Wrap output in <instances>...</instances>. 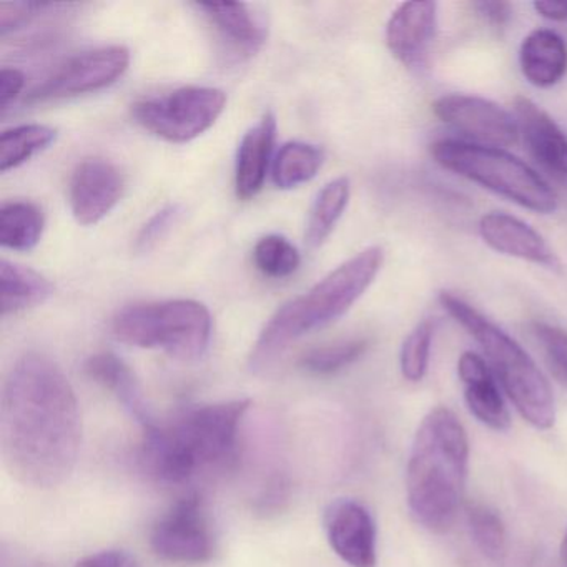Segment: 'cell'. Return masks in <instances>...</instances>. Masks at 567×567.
Masks as SVG:
<instances>
[{
	"label": "cell",
	"instance_id": "cell-1",
	"mask_svg": "<svg viewBox=\"0 0 567 567\" xmlns=\"http://www.w3.org/2000/svg\"><path fill=\"white\" fill-rule=\"evenodd\" d=\"M82 443V421L71 381L55 361L28 353L6 378L0 403V447L16 481L35 489L64 483Z\"/></svg>",
	"mask_w": 567,
	"mask_h": 567
},
{
	"label": "cell",
	"instance_id": "cell-2",
	"mask_svg": "<svg viewBox=\"0 0 567 567\" xmlns=\"http://www.w3.org/2000/svg\"><path fill=\"white\" fill-rule=\"evenodd\" d=\"M250 400L188 408L171 423L145 427L141 460L164 484H184L202 471L230 466L238 454L241 421Z\"/></svg>",
	"mask_w": 567,
	"mask_h": 567
},
{
	"label": "cell",
	"instance_id": "cell-3",
	"mask_svg": "<svg viewBox=\"0 0 567 567\" xmlns=\"http://www.w3.org/2000/svg\"><path fill=\"white\" fill-rule=\"evenodd\" d=\"M470 441L460 417L434 408L421 421L406 470L408 506L431 533H446L463 506Z\"/></svg>",
	"mask_w": 567,
	"mask_h": 567
},
{
	"label": "cell",
	"instance_id": "cell-4",
	"mask_svg": "<svg viewBox=\"0 0 567 567\" xmlns=\"http://www.w3.org/2000/svg\"><path fill=\"white\" fill-rule=\"evenodd\" d=\"M383 264V247L371 245L330 271L307 293L278 308L251 350L250 370H268L291 343L340 320L374 284Z\"/></svg>",
	"mask_w": 567,
	"mask_h": 567
},
{
	"label": "cell",
	"instance_id": "cell-5",
	"mask_svg": "<svg viewBox=\"0 0 567 567\" xmlns=\"http://www.w3.org/2000/svg\"><path fill=\"white\" fill-rule=\"evenodd\" d=\"M437 301L480 344L497 383L520 416L537 430L553 427L556 421L553 390L529 353L499 324L453 291H441Z\"/></svg>",
	"mask_w": 567,
	"mask_h": 567
},
{
	"label": "cell",
	"instance_id": "cell-6",
	"mask_svg": "<svg viewBox=\"0 0 567 567\" xmlns=\"http://www.w3.org/2000/svg\"><path fill=\"white\" fill-rule=\"evenodd\" d=\"M431 157L444 171L460 175L526 210L553 214L557 195L526 162L504 148L443 138L431 145Z\"/></svg>",
	"mask_w": 567,
	"mask_h": 567
},
{
	"label": "cell",
	"instance_id": "cell-7",
	"mask_svg": "<svg viewBox=\"0 0 567 567\" xmlns=\"http://www.w3.org/2000/svg\"><path fill=\"white\" fill-rule=\"evenodd\" d=\"M112 333L122 343L162 350L175 360L197 361L212 340V315L195 300L132 305L115 315Z\"/></svg>",
	"mask_w": 567,
	"mask_h": 567
},
{
	"label": "cell",
	"instance_id": "cell-8",
	"mask_svg": "<svg viewBox=\"0 0 567 567\" xmlns=\"http://www.w3.org/2000/svg\"><path fill=\"white\" fill-rule=\"evenodd\" d=\"M227 95L215 87H182L162 97L145 99L132 109L135 122L171 144H187L214 127L224 114Z\"/></svg>",
	"mask_w": 567,
	"mask_h": 567
},
{
	"label": "cell",
	"instance_id": "cell-9",
	"mask_svg": "<svg viewBox=\"0 0 567 567\" xmlns=\"http://www.w3.org/2000/svg\"><path fill=\"white\" fill-rule=\"evenodd\" d=\"M131 65V52L121 45L94 49L69 59L28 95L29 104L61 101L102 91L115 84Z\"/></svg>",
	"mask_w": 567,
	"mask_h": 567
},
{
	"label": "cell",
	"instance_id": "cell-10",
	"mask_svg": "<svg viewBox=\"0 0 567 567\" xmlns=\"http://www.w3.org/2000/svg\"><path fill=\"white\" fill-rule=\"evenodd\" d=\"M151 546L158 557L171 563L202 564L210 559L214 537L198 494L182 497L155 523Z\"/></svg>",
	"mask_w": 567,
	"mask_h": 567
},
{
	"label": "cell",
	"instance_id": "cell-11",
	"mask_svg": "<svg viewBox=\"0 0 567 567\" xmlns=\"http://www.w3.org/2000/svg\"><path fill=\"white\" fill-rule=\"evenodd\" d=\"M433 112L463 137L461 141L471 144L504 148L516 144L520 135L519 125L511 112L476 95H443L434 102Z\"/></svg>",
	"mask_w": 567,
	"mask_h": 567
},
{
	"label": "cell",
	"instance_id": "cell-12",
	"mask_svg": "<svg viewBox=\"0 0 567 567\" xmlns=\"http://www.w3.org/2000/svg\"><path fill=\"white\" fill-rule=\"evenodd\" d=\"M328 543L351 567H377V526L370 511L354 499H338L324 513Z\"/></svg>",
	"mask_w": 567,
	"mask_h": 567
},
{
	"label": "cell",
	"instance_id": "cell-13",
	"mask_svg": "<svg viewBox=\"0 0 567 567\" xmlns=\"http://www.w3.org/2000/svg\"><path fill=\"white\" fill-rule=\"evenodd\" d=\"M124 190V175L114 164L102 158H89L72 174L69 187L72 215L85 227L97 225L117 207Z\"/></svg>",
	"mask_w": 567,
	"mask_h": 567
},
{
	"label": "cell",
	"instance_id": "cell-14",
	"mask_svg": "<svg viewBox=\"0 0 567 567\" xmlns=\"http://www.w3.org/2000/svg\"><path fill=\"white\" fill-rule=\"evenodd\" d=\"M514 115L530 157L544 174L567 187V135L563 128L530 99L517 97Z\"/></svg>",
	"mask_w": 567,
	"mask_h": 567
},
{
	"label": "cell",
	"instance_id": "cell-15",
	"mask_svg": "<svg viewBox=\"0 0 567 567\" xmlns=\"http://www.w3.org/2000/svg\"><path fill=\"white\" fill-rule=\"evenodd\" d=\"M477 230L484 244L497 254L539 265L549 270L559 268V258L546 238L536 228L514 215L506 212L484 214L480 218Z\"/></svg>",
	"mask_w": 567,
	"mask_h": 567
},
{
	"label": "cell",
	"instance_id": "cell-16",
	"mask_svg": "<svg viewBox=\"0 0 567 567\" xmlns=\"http://www.w3.org/2000/svg\"><path fill=\"white\" fill-rule=\"evenodd\" d=\"M437 28V4L433 0L404 2L386 24V45L391 54L413 68L426 54Z\"/></svg>",
	"mask_w": 567,
	"mask_h": 567
},
{
	"label": "cell",
	"instance_id": "cell-17",
	"mask_svg": "<svg viewBox=\"0 0 567 567\" xmlns=\"http://www.w3.org/2000/svg\"><path fill=\"white\" fill-rule=\"evenodd\" d=\"M457 374L471 414L491 430L506 431L511 426L509 411L499 383L484 358L473 351H464L457 360Z\"/></svg>",
	"mask_w": 567,
	"mask_h": 567
},
{
	"label": "cell",
	"instance_id": "cell-18",
	"mask_svg": "<svg viewBox=\"0 0 567 567\" xmlns=\"http://www.w3.org/2000/svg\"><path fill=\"white\" fill-rule=\"evenodd\" d=\"M277 138V118L265 114L241 138L235 164V192L241 200L257 197L264 187Z\"/></svg>",
	"mask_w": 567,
	"mask_h": 567
},
{
	"label": "cell",
	"instance_id": "cell-19",
	"mask_svg": "<svg viewBox=\"0 0 567 567\" xmlns=\"http://www.w3.org/2000/svg\"><path fill=\"white\" fill-rule=\"evenodd\" d=\"M198 11L207 18L208 24L217 31L228 49L238 55H254L267 41V28L251 14L247 4L214 2L197 4Z\"/></svg>",
	"mask_w": 567,
	"mask_h": 567
},
{
	"label": "cell",
	"instance_id": "cell-20",
	"mask_svg": "<svg viewBox=\"0 0 567 567\" xmlns=\"http://www.w3.org/2000/svg\"><path fill=\"white\" fill-rule=\"evenodd\" d=\"M519 68L534 87H554L567 72L566 41L549 29L530 32L520 44Z\"/></svg>",
	"mask_w": 567,
	"mask_h": 567
},
{
	"label": "cell",
	"instance_id": "cell-21",
	"mask_svg": "<svg viewBox=\"0 0 567 567\" xmlns=\"http://www.w3.org/2000/svg\"><path fill=\"white\" fill-rule=\"evenodd\" d=\"M85 373L95 383L111 391L144 430L155 423L137 378L121 358L114 353L94 354L85 363Z\"/></svg>",
	"mask_w": 567,
	"mask_h": 567
},
{
	"label": "cell",
	"instance_id": "cell-22",
	"mask_svg": "<svg viewBox=\"0 0 567 567\" xmlns=\"http://www.w3.org/2000/svg\"><path fill=\"white\" fill-rule=\"evenodd\" d=\"M54 293L48 278L9 260L0 261V310L2 317L45 303Z\"/></svg>",
	"mask_w": 567,
	"mask_h": 567
},
{
	"label": "cell",
	"instance_id": "cell-23",
	"mask_svg": "<svg viewBox=\"0 0 567 567\" xmlns=\"http://www.w3.org/2000/svg\"><path fill=\"white\" fill-rule=\"evenodd\" d=\"M350 178L338 177L328 182L315 198L308 218L305 240L310 248H318L328 240L350 202Z\"/></svg>",
	"mask_w": 567,
	"mask_h": 567
},
{
	"label": "cell",
	"instance_id": "cell-24",
	"mask_svg": "<svg viewBox=\"0 0 567 567\" xmlns=\"http://www.w3.org/2000/svg\"><path fill=\"white\" fill-rule=\"evenodd\" d=\"M44 231V215L31 202H9L0 208V244L9 250L38 247Z\"/></svg>",
	"mask_w": 567,
	"mask_h": 567
},
{
	"label": "cell",
	"instance_id": "cell-25",
	"mask_svg": "<svg viewBox=\"0 0 567 567\" xmlns=\"http://www.w3.org/2000/svg\"><path fill=\"white\" fill-rule=\"evenodd\" d=\"M324 154L317 145L288 142L278 152L271 165V177L281 190H291L317 177Z\"/></svg>",
	"mask_w": 567,
	"mask_h": 567
},
{
	"label": "cell",
	"instance_id": "cell-26",
	"mask_svg": "<svg viewBox=\"0 0 567 567\" xmlns=\"http://www.w3.org/2000/svg\"><path fill=\"white\" fill-rule=\"evenodd\" d=\"M58 131L48 125H21L9 128L0 137V172L12 171L31 161L39 152L51 147Z\"/></svg>",
	"mask_w": 567,
	"mask_h": 567
},
{
	"label": "cell",
	"instance_id": "cell-27",
	"mask_svg": "<svg viewBox=\"0 0 567 567\" xmlns=\"http://www.w3.org/2000/svg\"><path fill=\"white\" fill-rule=\"evenodd\" d=\"M467 526L477 549L494 563L506 556V527L496 511L484 504L474 503L466 507Z\"/></svg>",
	"mask_w": 567,
	"mask_h": 567
},
{
	"label": "cell",
	"instance_id": "cell-28",
	"mask_svg": "<svg viewBox=\"0 0 567 567\" xmlns=\"http://www.w3.org/2000/svg\"><path fill=\"white\" fill-rule=\"evenodd\" d=\"M370 348L367 338H351L340 343L315 348L301 358L300 367L317 377H330L357 363Z\"/></svg>",
	"mask_w": 567,
	"mask_h": 567
},
{
	"label": "cell",
	"instance_id": "cell-29",
	"mask_svg": "<svg viewBox=\"0 0 567 567\" xmlns=\"http://www.w3.org/2000/svg\"><path fill=\"white\" fill-rule=\"evenodd\" d=\"M254 261L265 277L287 278L298 270L301 257L287 238L267 235L255 245Z\"/></svg>",
	"mask_w": 567,
	"mask_h": 567
},
{
	"label": "cell",
	"instance_id": "cell-30",
	"mask_svg": "<svg viewBox=\"0 0 567 567\" xmlns=\"http://www.w3.org/2000/svg\"><path fill=\"white\" fill-rule=\"evenodd\" d=\"M434 340V323L423 320L404 338L400 353L401 374L411 383H420L430 367L431 348Z\"/></svg>",
	"mask_w": 567,
	"mask_h": 567
},
{
	"label": "cell",
	"instance_id": "cell-31",
	"mask_svg": "<svg viewBox=\"0 0 567 567\" xmlns=\"http://www.w3.org/2000/svg\"><path fill=\"white\" fill-rule=\"evenodd\" d=\"M530 331L543 350L547 367L567 386V330L547 321H534Z\"/></svg>",
	"mask_w": 567,
	"mask_h": 567
},
{
	"label": "cell",
	"instance_id": "cell-32",
	"mask_svg": "<svg viewBox=\"0 0 567 567\" xmlns=\"http://www.w3.org/2000/svg\"><path fill=\"white\" fill-rule=\"evenodd\" d=\"M181 214L182 208L177 204L167 205V207L158 210L138 231L137 238H135V250L141 251V254L152 250L158 241L164 240L165 235L177 224Z\"/></svg>",
	"mask_w": 567,
	"mask_h": 567
},
{
	"label": "cell",
	"instance_id": "cell-33",
	"mask_svg": "<svg viewBox=\"0 0 567 567\" xmlns=\"http://www.w3.org/2000/svg\"><path fill=\"white\" fill-rule=\"evenodd\" d=\"M54 8L48 2H2L0 4V34L2 38L9 32L18 31L32 21L35 16L45 9Z\"/></svg>",
	"mask_w": 567,
	"mask_h": 567
},
{
	"label": "cell",
	"instance_id": "cell-34",
	"mask_svg": "<svg viewBox=\"0 0 567 567\" xmlns=\"http://www.w3.org/2000/svg\"><path fill=\"white\" fill-rule=\"evenodd\" d=\"M473 9L483 21L493 25L494 29L506 28L511 19H513V8H511L509 2L480 0V2H474Z\"/></svg>",
	"mask_w": 567,
	"mask_h": 567
},
{
	"label": "cell",
	"instance_id": "cell-35",
	"mask_svg": "<svg viewBox=\"0 0 567 567\" xmlns=\"http://www.w3.org/2000/svg\"><path fill=\"white\" fill-rule=\"evenodd\" d=\"M25 78L18 69L4 68L0 71V109L2 112L11 107L12 102L21 95Z\"/></svg>",
	"mask_w": 567,
	"mask_h": 567
},
{
	"label": "cell",
	"instance_id": "cell-36",
	"mask_svg": "<svg viewBox=\"0 0 567 567\" xmlns=\"http://www.w3.org/2000/svg\"><path fill=\"white\" fill-rule=\"evenodd\" d=\"M75 567H141L131 554L124 550H101L79 560Z\"/></svg>",
	"mask_w": 567,
	"mask_h": 567
},
{
	"label": "cell",
	"instance_id": "cell-37",
	"mask_svg": "<svg viewBox=\"0 0 567 567\" xmlns=\"http://www.w3.org/2000/svg\"><path fill=\"white\" fill-rule=\"evenodd\" d=\"M534 11L540 18L554 22H567V2H556V0H537L533 4Z\"/></svg>",
	"mask_w": 567,
	"mask_h": 567
},
{
	"label": "cell",
	"instance_id": "cell-38",
	"mask_svg": "<svg viewBox=\"0 0 567 567\" xmlns=\"http://www.w3.org/2000/svg\"><path fill=\"white\" fill-rule=\"evenodd\" d=\"M560 553H563L564 566L567 567V530L563 537V547H560Z\"/></svg>",
	"mask_w": 567,
	"mask_h": 567
}]
</instances>
